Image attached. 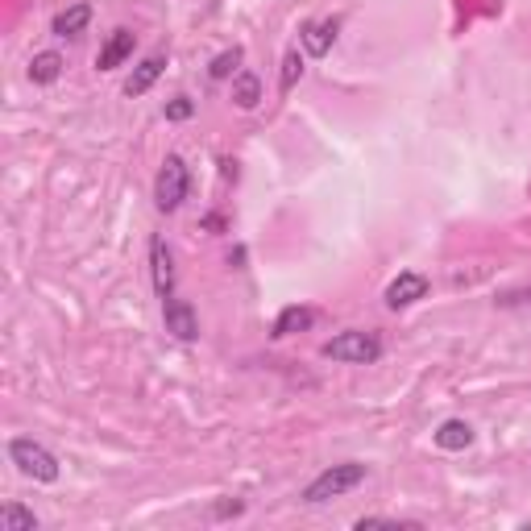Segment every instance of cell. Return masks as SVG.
Listing matches in <instances>:
<instances>
[{
  "mask_svg": "<svg viewBox=\"0 0 531 531\" xmlns=\"http://www.w3.org/2000/svg\"><path fill=\"white\" fill-rule=\"evenodd\" d=\"M187 187H191V175H187V162L179 154H166L158 175H154V204L158 212H179V204L187 200Z\"/></svg>",
  "mask_w": 531,
  "mask_h": 531,
  "instance_id": "4",
  "label": "cell"
},
{
  "mask_svg": "<svg viewBox=\"0 0 531 531\" xmlns=\"http://www.w3.org/2000/svg\"><path fill=\"white\" fill-rule=\"evenodd\" d=\"M150 270H154V291L162 299L175 295V262H171V249H166L162 237H150Z\"/></svg>",
  "mask_w": 531,
  "mask_h": 531,
  "instance_id": "9",
  "label": "cell"
},
{
  "mask_svg": "<svg viewBox=\"0 0 531 531\" xmlns=\"http://www.w3.org/2000/svg\"><path fill=\"white\" fill-rule=\"evenodd\" d=\"M299 75H303V54H299V46H291V50L283 54V79H278V88L291 92L295 83H299Z\"/></svg>",
  "mask_w": 531,
  "mask_h": 531,
  "instance_id": "18",
  "label": "cell"
},
{
  "mask_svg": "<svg viewBox=\"0 0 531 531\" xmlns=\"http://www.w3.org/2000/svg\"><path fill=\"white\" fill-rule=\"evenodd\" d=\"M361 482H366V465H361V461H341V465L324 469L320 478H312V486L303 490V502H307V507H320V502L345 498V494L357 490Z\"/></svg>",
  "mask_w": 531,
  "mask_h": 531,
  "instance_id": "2",
  "label": "cell"
},
{
  "mask_svg": "<svg viewBox=\"0 0 531 531\" xmlns=\"http://www.w3.org/2000/svg\"><path fill=\"white\" fill-rule=\"evenodd\" d=\"M133 50H137V34L121 25V30H113V34H108V42L100 46V54H96V71H117L121 63L133 59Z\"/></svg>",
  "mask_w": 531,
  "mask_h": 531,
  "instance_id": "8",
  "label": "cell"
},
{
  "mask_svg": "<svg viewBox=\"0 0 531 531\" xmlns=\"http://www.w3.org/2000/svg\"><path fill=\"white\" fill-rule=\"evenodd\" d=\"M320 353L328 361H345V366H374V361L382 357V341H378V332L349 328V332H341V337L324 341Z\"/></svg>",
  "mask_w": 531,
  "mask_h": 531,
  "instance_id": "3",
  "label": "cell"
},
{
  "mask_svg": "<svg viewBox=\"0 0 531 531\" xmlns=\"http://www.w3.org/2000/svg\"><path fill=\"white\" fill-rule=\"evenodd\" d=\"M337 34H341V17L307 21L299 30V46H303V54H312V59H324V54L332 50V42H337Z\"/></svg>",
  "mask_w": 531,
  "mask_h": 531,
  "instance_id": "7",
  "label": "cell"
},
{
  "mask_svg": "<svg viewBox=\"0 0 531 531\" xmlns=\"http://www.w3.org/2000/svg\"><path fill=\"white\" fill-rule=\"evenodd\" d=\"M162 324L175 341H200V316H195V307L179 295L162 299Z\"/></svg>",
  "mask_w": 531,
  "mask_h": 531,
  "instance_id": "5",
  "label": "cell"
},
{
  "mask_svg": "<svg viewBox=\"0 0 531 531\" xmlns=\"http://www.w3.org/2000/svg\"><path fill=\"white\" fill-rule=\"evenodd\" d=\"M432 440H436V449H444V453H461V449L473 444V428L465 424V419H444Z\"/></svg>",
  "mask_w": 531,
  "mask_h": 531,
  "instance_id": "13",
  "label": "cell"
},
{
  "mask_svg": "<svg viewBox=\"0 0 531 531\" xmlns=\"http://www.w3.org/2000/svg\"><path fill=\"white\" fill-rule=\"evenodd\" d=\"M0 527L5 531H38V515L17 507V502H9V507H0Z\"/></svg>",
  "mask_w": 531,
  "mask_h": 531,
  "instance_id": "16",
  "label": "cell"
},
{
  "mask_svg": "<svg viewBox=\"0 0 531 531\" xmlns=\"http://www.w3.org/2000/svg\"><path fill=\"white\" fill-rule=\"evenodd\" d=\"M63 54L59 50H42V54H34L30 59V79L38 83V88H50V83H59V75H63Z\"/></svg>",
  "mask_w": 531,
  "mask_h": 531,
  "instance_id": "15",
  "label": "cell"
},
{
  "mask_svg": "<svg viewBox=\"0 0 531 531\" xmlns=\"http://www.w3.org/2000/svg\"><path fill=\"white\" fill-rule=\"evenodd\" d=\"M9 461L17 465V473L21 478H34V482H42V486H54L59 482V457H54L46 444H38V440H30V436H13L9 440Z\"/></svg>",
  "mask_w": 531,
  "mask_h": 531,
  "instance_id": "1",
  "label": "cell"
},
{
  "mask_svg": "<svg viewBox=\"0 0 531 531\" xmlns=\"http://www.w3.org/2000/svg\"><path fill=\"white\" fill-rule=\"evenodd\" d=\"M195 117V100L191 96H175L166 104V121H191Z\"/></svg>",
  "mask_w": 531,
  "mask_h": 531,
  "instance_id": "19",
  "label": "cell"
},
{
  "mask_svg": "<svg viewBox=\"0 0 531 531\" xmlns=\"http://www.w3.org/2000/svg\"><path fill=\"white\" fill-rule=\"evenodd\" d=\"M316 324V312L312 307H303V303H291V307H283L278 312V320H274V337L283 341V337H295V332H307Z\"/></svg>",
  "mask_w": 531,
  "mask_h": 531,
  "instance_id": "12",
  "label": "cell"
},
{
  "mask_svg": "<svg viewBox=\"0 0 531 531\" xmlns=\"http://www.w3.org/2000/svg\"><path fill=\"white\" fill-rule=\"evenodd\" d=\"M428 291H432V283H428L424 274H419V270H403L395 283L386 287L382 299H386L390 312H399V307H411V303H419V299H428Z\"/></svg>",
  "mask_w": 531,
  "mask_h": 531,
  "instance_id": "6",
  "label": "cell"
},
{
  "mask_svg": "<svg viewBox=\"0 0 531 531\" xmlns=\"http://www.w3.org/2000/svg\"><path fill=\"white\" fill-rule=\"evenodd\" d=\"M88 21H92V5H88V0H75L71 9L54 13L50 34H54V38H79L83 30H88Z\"/></svg>",
  "mask_w": 531,
  "mask_h": 531,
  "instance_id": "11",
  "label": "cell"
},
{
  "mask_svg": "<svg viewBox=\"0 0 531 531\" xmlns=\"http://www.w3.org/2000/svg\"><path fill=\"white\" fill-rule=\"evenodd\" d=\"M241 59H245V50L241 46H233V50H220L216 59H212V67H208V75L220 83V79H233L237 75V67H241Z\"/></svg>",
  "mask_w": 531,
  "mask_h": 531,
  "instance_id": "17",
  "label": "cell"
},
{
  "mask_svg": "<svg viewBox=\"0 0 531 531\" xmlns=\"http://www.w3.org/2000/svg\"><path fill=\"white\" fill-rule=\"evenodd\" d=\"M162 71H166V54H150V59H142V63L133 67V75L125 79V96H133V100L146 96L154 83L162 79Z\"/></svg>",
  "mask_w": 531,
  "mask_h": 531,
  "instance_id": "10",
  "label": "cell"
},
{
  "mask_svg": "<svg viewBox=\"0 0 531 531\" xmlns=\"http://www.w3.org/2000/svg\"><path fill=\"white\" fill-rule=\"evenodd\" d=\"M233 104L241 108V113H254V108L262 104V79L254 71H237L233 75Z\"/></svg>",
  "mask_w": 531,
  "mask_h": 531,
  "instance_id": "14",
  "label": "cell"
}]
</instances>
